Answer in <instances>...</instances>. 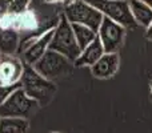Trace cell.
I'll use <instances>...</instances> for the list:
<instances>
[{"label":"cell","mask_w":152,"mask_h":133,"mask_svg":"<svg viewBox=\"0 0 152 133\" xmlns=\"http://www.w3.org/2000/svg\"><path fill=\"white\" fill-rule=\"evenodd\" d=\"M50 49L63 55L64 57H67L72 63H75L77 60V57L80 56L81 49L79 48L77 43H76L71 23L67 20L64 13L60 15L58 25L53 29L52 39H51L50 43Z\"/></svg>","instance_id":"6da1fadb"},{"label":"cell","mask_w":152,"mask_h":133,"mask_svg":"<svg viewBox=\"0 0 152 133\" xmlns=\"http://www.w3.org/2000/svg\"><path fill=\"white\" fill-rule=\"evenodd\" d=\"M20 86L29 99L37 104H47L56 92V86L52 81L44 78L32 67L26 65L20 80Z\"/></svg>","instance_id":"7a4b0ae2"},{"label":"cell","mask_w":152,"mask_h":133,"mask_svg":"<svg viewBox=\"0 0 152 133\" xmlns=\"http://www.w3.org/2000/svg\"><path fill=\"white\" fill-rule=\"evenodd\" d=\"M40 105L35 100L29 99L20 85L10 93V96L0 104V117H31Z\"/></svg>","instance_id":"3957f363"},{"label":"cell","mask_w":152,"mask_h":133,"mask_svg":"<svg viewBox=\"0 0 152 133\" xmlns=\"http://www.w3.org/2000/svg\"><path fill=\"white\" fill-rule=\"evenodd\" d=\"M92 5L103 15V17L111 19L112 21L123 25L124 28L136 27L129 11L128 0H83Z\"/></svg>","instance_id":"277c9868"},{"label":"cell","mask_w":152,"mask_h":133,"mask_svg":"<svg viewBox=\"0 0 152 133\" xmlns=\"http://www.w3.org/2000/svg\"><path fill=\"white\" fill-rule=\"evenodd\" d=\"M72 64L74 63L69 61L67 57H64L63 55L48 49L44 53V56L36 64L32 65V68L44 78L53 83V80H56V78L64 77L66 75H68L72 69Z\"/></svg>","instance_id":"5b68a950"},{"label":"cell","mask_w":152,"mask_h":133,"mask_svg":"<svg viewBox=\"0 0 152 133\" xmlns=\"http://www.w3.org/2000/svg\"><path fill=\"white\" fill-rule=\"evenodd\" d=\"M64 16L71 24H80L94 29L97 33L100 24L103 21V15L92 5L87 4L83 0H76L74 4L64 7Z\"/></svg>","instance_id":"8992f818"},{"label":"cell","mask_w":152,"mask_h":133,"mask_svg":"<svg viewBox=\"0 0 152 133\" xmlns=\"http://www.w3.org/2000/svg\"><path fill=\"white\" fill-rule=\"evenodd\" d=\"M127 28L112 21L111 19L103 17V21L97 29V37L102 41L105 53H118L124 44Z\"/></svg>","instance_id":"52a82bcc"},{"label":"cell","mask_w":152,"mask_h":133,"mask_svg":"<svg viewBox=\"0 0 152 133\" xmlns=\"http://www.w3.org/2000/svg\"><path fill=\"white\" fill-rule=\"evenodd\" d=\"M53 29L45 32L44 35L36 37L35 40H32V41L24 44L23 47H20L19 53L21 55V61L24 63V65L32 67L44 56V53L47 52L48 49H50V43H51V39H52Z\"/></svg>","instance_id":"ba28073f"},{"label":"cell","mask_w":152,"mask_h":133,"mask_svg":"<svg viewBox=\"0 0 152 133\" xmlns=\"http://www.w3.org/2000/svg\"><path fill=\"white\" fill-rule=\"evenodd\" d=\"M24 63L16 56H1L0 59V85H19L24 72Z\"/></svg>","instance_id":"9c48e42d"},{"label":"cell","mask_w":152,"mask_h":133,"mask_svg":"<svg viewBox=\"0 0 152 133\" xmlns=\"http://www.w3.org/2000/svg\"><path fill=\"white\" fill-rule=\"evenodd\" d=\"M119 67L120 57L118 53H104L96 64L91 67V72L96 78H111L116 75Z\"/></svg>","instance_id":"30bf717a"},{"label":"cell","mask_w":152,"mask_h":133,"mask_svg":"<svg viewBox=\"0 0 152 133\" xmlns=\"http://www.w3.org/2000/svg\"><path fill=\"white\" fill-rule=\"evenodd\" d=\"M20 49V33L13 28H0L1 56H16Z\"/></svg>","instance_id":"8fae6325"},{"label":"cell","mask_w":152,"mask_h":133,"mask_svg":"<svg viewBox=\"0 0 152 133\" xmlns=\"http://www.w3.org/2000/svg\"><path fill=\"white\" fill-rule=\"evenodd\" d=\"M105 53L104 48H103L102 41L99 40V37L96 36V39L91 43L89 45H87L84 49H81L80 56L77 57V60L75 61L76 67H89L96 64V61L102 57L103 55Z\"/></svg>","instance_id":"7c38bea8"},{"label":"cell","mask_w":152,"mask_h":133,"mask_svg":"<svg viewBox=\"0 0 152 133\" xmlns=\"http://www.w3.org/2000/svg\"><path fill=\"white\" fill-rule=\"evenodd\" d=\"M128 3L135 24L143 28H148L152 23V9L143 0H128Z\"/></svg>","instance_id":"4fadbf2b"},{"label":"cell","mask_w":152,"mask_h":133,"mask_svg":"<svg viewBox=\"0 0 152 133\" xmlns=\"http://www.w3.org/2000/svg\"><path fill=\"white\" fill-rule=\"evenodd\" d=\"M28 120L18 117H0V133H27Z\"/></svg>","instance_id":"5bb4252c"},{"label":"cell","mask_w":152,"mask_h":133,"mask_svg":"<svg viewBox=\"0 0 152 133\" xmlns=\"http://www.w3.org/2000/svg\"><path fill=\"white\" fill-rule=\"evenodd\" d=\"M71 25H72V31H74L76 43H77L80 49H84L87 45H89L96 39L97 33L94 29L88 28L86 25H80V24H71Z\"/></svg>","instance_id":"9a60e30c"},{"label":"cell","mask_w":152,"mask_h":133,"mask_svg":"<svg viewBox=\"0 0 152 133\" xmlns=\"http://www.w3.org/2000/svg\"><path fill=\"white\" fill-rule=\"evenodd\" d=\"M34 0H11V8H10V13L13 15H19V13L26 12L29 8L31 3Z\"/></svg>","instance_id":"2e32d148"},{"label":"cell","mask_w":152,"mask_h":133,"mask_svg":"<svg viewBox=\"0 0 152 133\" xmlns=\"http://www.w3.org/2000/svg\"><path fill=\"white\" fill-rule=\"evenodd\" d=\"M20 85V84H19ZM19 85H12V86H5V85H0V104L10 96V93L13 91L15 88H18Z\"/></svg>","instance_id":"e0dca14e"},{"label":"cell","mask_w":152,"mask_h":133,"mask_svg":"<svg viewBox=\"0 0 152 133\" xmlns=\"http://www.w3.org/2000/svg\"><path fill=\"white\" fill-rule=\"evenodd\" d=\"M11 0H0V20L10 13Z\"/></svg>","instance_id":"ac0fdd59"},{"label":"cell","mask_w":152,"mask_h":133,"mask_svg":"<svg viewBox=\"0 0 152 133\" xmlns=\"http://www.w3.org/2000/svg\"><path fill=\"white\" fill-rule=\"evenodd\" d=\"M145 37H147L150 41H152V23L150 24L148 28H145Z\"/></svg>","instance_id":"d6986e66"},{"label":"cell","mask_w":152,"mask_h":133,"mask_svg":"<svg viewBox=\"0 0 152 133\" xmlns=\"http://www.w3.org/2000/svg\"><path fill=\"white\" fill-rule=\"evenodd\" d=\"M76 0H61V4H63V7H68V5L74 4Z\"/></svg>","instance_id":"ffe728a7"},{"label":"cell","mask_w":152,"mask_h":133,"mask_svg":"<svg viewBox=\"0 0 152 133\" xmlns=\"http://www.w3.org/2000/svg\"><path fill=\"white\" fill-rule=\"evenodd\" d=\"M43 1H44L45 4L52 5V4H59V3H61V0H43Z\"/></svg>","instance_id":"44dd1931"},{"label":"cell","mask_w":152,"mask_h":133,"mask_svg":"<svg viewBox=\"0 0 152 133\" xmlns=\"http://www.w3.org/2000/svg\"><path fill=\"white\" fill-rule=\"evenodd\" d=\"M143 1H144V3H145V4H147V5H148V7H150V8H151V9H152V0H143Z\"/></svg>","instance_id":"7402d4cb"},{"label":"cell","mask_w":152,"mask_h":133,"mask_svg":"<svg viewBox=\"0 0 152 133\" xmlns=\"http://www.w3.org/2000/svg\"><path fill=\"white\" fill-rule=\"evenodd\" d=\"M150 89H151V99H152V81H151V84H150Z\"/></svg>","instance_id":"603a6c76"},{"label":"cell","mask_w":152,"mask_h":133,"mask_svg":"<svg viewBox=\"0 0 152 133\" xmlns=\"http://www.w3.org/2000/svg\"><path fill=\"white\" fill-rule=\"evenodd\" d=\"M0 59H1V53H0Z\"/></svg>","instance_id":"cb8c5ba5"},{"label":"cell","mask_w":152,"mask_h":133,"mask_svg":"<svg viewBox=\"0 0 152 133\" xmlns=\"http://www.w3.org/2000/svg\"><path fill=\"white\" fill-rule=\"evenodd\" d=\"M52 133H59V132H52Z\"/></svg>","instance_id":"d4e9b609"}]
</instances>
